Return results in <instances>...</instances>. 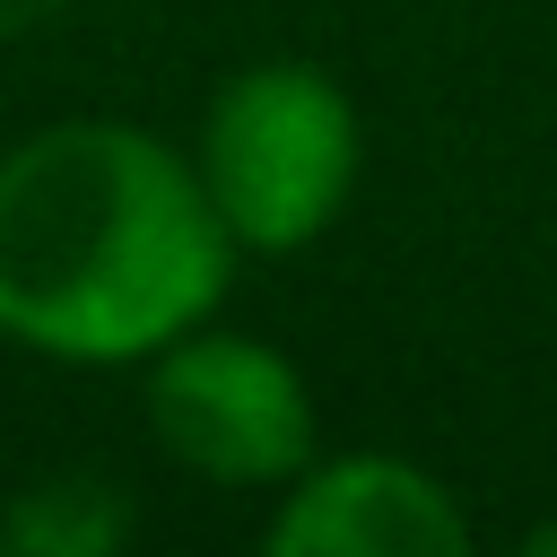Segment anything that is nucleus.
Wrapping results in <instances>:
<instances>
[{
	"instance_id": "1",
	"label": "nucleus",
	"mask_w": 557,
	"mask_h": 557,
	"mask_svg": "<svg viewBox=\"0 0 557 557\" xmlns=\"http://www.w3.org/2000/svg\"><path fill=\"white\" fill-rule=\"evenodd\" d=\"M235 235L191 157L139 122H44L0 157V339L52 366H148L226 296Z\"/></svg>"
},
{
	"instance_id": "2",
	"label": "nucleus",
	"mask_w": 557,
	"mask_h": 557,
	"mask_svg": "<svg viewBox=\"0 0 557 557\" xmlns=\"http://www.w3.org/2000/svg\"><path fill=\"white\" fill-rule=\"evenodd\" d=\"M191 174L235 252H296L357 191V104L313 61H252L209 96Z\"/></svg>"
},
{
	"instance_id": "3",
	"label": "nucleus",
	"mask_w": 557,
	"mask_h": 557,
	"mask_svg": "<svg viewBox=\"0 0 557 557\" xmlns=\"http://www.w3.org/2000/svg\"><path fill=\"white\" fill-rule=\"evenodd\" d=\"M148 435L209 487H287L313 461V392L252 331H183L148 357Z\"/></svg>"
},
{
	"instance_id": "7",
	"label": "nucleus",
	"mask_w": 557,
	"mask_h": 557,
	"mask_svg": "<svg viewBox=\"0 0 557 557\" xmlns=\"http://www.w3.org/2000/svg\"><path fill=\"white\" fill-rule=\"evenodd\" d=\"M531 548H540V557H557V522H540V531H531Z\"/></svg>"
},
{
	"instance_id": "6",
	"label": "nucleus",
	"mask_w": 557,
	"mask_h": 557,
	"mask_svg": "<svg viewBox=\"0 0 557 557\" xmlns=\"http://www.w3.org/2000/svg\"><path fill=\"white\" fill-rule=\"evenodd\" d=\"M61 9H70V0H0V44H9V35H35V26H52Z\"/></svg>"
},
{
	"instance_id": "5",
	"label": "nucleus",
	"mask_w": 557,
	"mask_h": 557,
	"mask_svg": "<svg viewBox=\"0 0 557 557\" xmlns=\"http://www.w3.org/2000/svg\"><path fill=\"white\" fill-rule=\"evenodd\" d=\"M131 496L96 470H52V479H26L0 513V548L9 557H113L131 540Z\"/></svg>"
},
{
	"instance_id": "4",
	"label": "nucleus",
	"mask_w": 557,
	"mask_h": 557,
	"mask_svg": "<svg viewBox=\"0 0 557 557\" xmlns=\"http://www.w3.org/2000/svg\"><path fill=\"white\" fill-rule=\"evenodd\" d=\"M270 548L278 557H461L470 513L435 470L400 453H331L278 487Z\"/></svg>"
}]
</instances>
